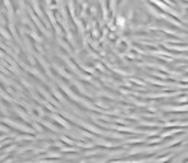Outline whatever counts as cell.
I'll use <instances>...</instances> for the list:
<instances>
[{
  "mask_svg": "<svg viewBox=\"0 0 188 163\" xmlns=\"http://www.w3.org/2000/svg\"><path fill=\"white\" fill-rule=\"evenodd\" d=\"M0 33H1V34H3V36H4V37H5V38H10V36H9V33H8V32H6V31H5V29H4V28H1V27H0Z\"/></svg>",
  "mask_w": 188,
  "mask_h": 163,
  "instance_id": "cell-1",
  "label": "cell"
}]
</instances>
